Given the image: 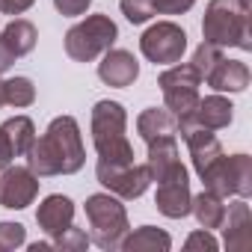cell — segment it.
Wrapping results in <instances>:
<instances>
[{
	"label": "cell",
	"instance_id": "cell-1",
	"mask_svg": "<svg viewBox=\"0 0 252 252\" xmlns=\"http://www.w3.org/2000/svg\"><path fill=\"white\" fill-rule=\"evenodd\" d=\"M27 166L39 178H54V175H74L86 163V149L80 137V125L74 116H57L48 131L33 140L30 152L24 155Z\"/></svg>",
	"mask_w": 252,
	"mask_h": 252
},
{
	"label": "cell",
	"instance_id": "cell-2",
	"mask_svg": "<svg viewBox=\"0 0 252 252\" xmlns=\"http://www.w3.org/2000/svg\"><path fill=\"white\" fill-rule=\"evenodd\" d=\"M92 143L98 152V160L104 163H134V146L128 140V113L119 101H98L92 107Z\"/></svg>",
	"mask_w": 252,
	"mask_h": 252
},
{
	"label": "cell",
	"instance_id": "cell-3",
	"mask_svg": "<svg viewBox=\"0 0 252 252\" xmlns=\"http://www.w3.org/2000/svg\"><path fill=\"white\" fill-rule=\"evenodd\" d=\"M202 36L208 45H217V48L252 51L249 9L240 6L237 0H211L202 18Z\"/></svg>",
	"mask_w": 252,
	"mask_h": 252
},
{
	"label": "cell",
	"instance_id": "cell-4",
	"mask_svg": "<svg viewBox=\"0 0 252 252\" xmlns=\"http://www.w3.org/2000/svg\"><path fill=\"white\" fill-rule=\"evenodd\" d=\"M158 86L163 92V104L166 110L175 116V125H178V134H187L190 128H196V104H199V86H202V77L199 71L190 65V63H172L160 77H158Z\"/></svg>",
	"mask_w": 252,
	"mask_h": 252
},
{
	"label": "cell",
	"instance_id": "cell-5",
	"mask_svg": "<svg viewBox=\"0 0 252 252\" xmlns=\"http://www.w3.org/2000/svg\"><path fill=\"white\" fill-rule=\"evenodd\" d=\"M86 222H89V240L98 243L101 249H119L122 237L131 231L128 211L122 199L113 193H92L83 205Z\"/></svg>",
	"mask_w": 252,
	"mask_h": 252
},
{
	"label": "cell",
	"instance_id": "cell-6",
	"mask_svg": "<svg viewBox=\"0 0 252 252\" xmlns=\"http://www.w3.org/2000/svg\"><path fill=\"white\" fill-rule=\"evenodd\" d=\"M119 39V27L110 15H86L65 33V54L74 63H92L110 51Z\"/></svg>",
	"mask_w": 252,
	"mask_h": 252
},
{
	"label": "cell",
	"instance_id": "cell-7",
	"mask_svg": "<svg viewBox=\"0 0 252 252\" xmlns=\"http://www.w3.org/2000/svg\"><path fill=\"white\" fill-rule=\"evenodd\" d=\"M205 190L217 193L220 199L240 196L246 199L252 193V158L249 155H220L202 175Z\"/></svg>",
	"mask_w": 252,
	"mask_h": 252
},
{
	"label": "cell",
	"instance_id": "cell-8",
	"mask_svg": "<svg viewBox=\"0 0 252 252\" xmlns=\"http://www.w3.org/2000/svg\"><path fill=\"white\" fill-rule=\"evenodd\" d=\"M140 51L155 65H172L181 63L187 51V33L175 21H158L140 36Z\"/></svg>",
	"mask_w": 252,
	"mask_h": 252
},
{
	"label": "cell",
	"instance_id": "cell-9",
	"mask_svg": "<svg viewBox=\"0 0 252 252\" xmlns=\"http://www.w3.org/2000/svg\"><path fill=\"white\" fill-rule=\"evenodd\" d=\"M95 175H98V184L107 187V193H113L125 202L140 199L152 184V175H149L146 163L137 166V163H104V160H98Z\"/></svg>",
	"mask_w": 252,
	"mask_h": 252
},
{
	"label": "cell",
	"instance_id": "cell-10",
	"mask_svg": "<svg viewBox=\"0 0 252 252\" xmlns=\"http://www.w3.org/2000/svg\"><path fill=\"white\" fill-rule=\"evenodd\" d=\"M190 175H187V166L178 160L172 169H166L160 178H158V196H155V205L163 217L169 220H184L190 214Z\"/></svg>",
	"mask_w": 252,
	"mask_h": 252
},
{
	"label": "cell",
	"instance_id": "cell-11",
	"mask_svg": "<svg viewBox=\"0 0 252 252\" xmlns=\"http://www.w3.org/2000/svg\"><path fill=\"white\" fill-rule=\"evenodd\" d=\"M39 175L30 166H6L0 175V205L9 211H24L39 196Z\"/></svg>",
	"mask_w": 252,
	"mask_h": 252
},
{
	"label": "cell",
	"instance_id": "cell-12",
	"mask_svg": "<svg viewBox=\"0 0 252 252\" xmlns=\"http://www.w3.org/2000/svg\"><path fill=\"white\" fill-rule=\"evenodd\" d=\"M104 60L98 63V77L107 83V86H116V89H125L131 86L137 77H140V63L131 51L125 48H110L101 54Z\"/></svg>",
	"mask_w": 252,
	"mask_h": 252
},
{
	"label": "cell",
	"instance_id": "cell-13",
	"mask_svg": "<svg viewBox=\"0 0 252 252\" xmlns=\"http://www.w3.org/2000/svg\"><path fill=\"white\" fill-rule=\"evenodd\" d=\"M36 222L48 237L63 234L68 225H74V202L63 193H51L42 199L39 211H36Z\"/></svg>",
	"mask_w": 252,
	"mask_h": 252
},
{
	"label": "cell",
	"instance_id": "cell-14",
	"mask_svg": "<svg viewBox=\"0 0 252 252\" xmlns=\"http://www.w3.org/2000/svg\"><path fill=\"white\" fill-rule=\"evenodd\" d=\"M220 228H222L225 249L240 252V249L249 246V205H246V199L237 196V202L225 205V217H222V225Z\"/></svg>",
	"mask_w": 252,
	"mask_h": 252
},
{
	"label": "cell",
	"instance_id": "cell-15",
	"mask_svg": "<svg viewBox=\"0 0 252 252\" xmlns=\"http://www.w3.org/2000/svg\"><path fill=\"white\" fill-rule=\"evenodd\" d=\"M249 77H252V74H249V65H246V63L220 57L217 65L208 71L205 83H208L211 89H217V92H243V89L249 86Z\"/></svg>",
	"mask_w": 252,
	"mask_h": 252
},
{
	"label": "cell",
	"instance_id": "cell-16",
	"mask_svg": "<svg viewBox=\"0 0 252 252\" xmlns=\"http://www.w3.org/2000/svg\"><path fill=\"white\" fill-rule=\"evenodd\" d=\"M181 140L187 143V149H190V160H193V169H196V175H202L220 155H222V146H220V140L214 137V131H208V128H190L187 134H181Z\"/></svg>",
	"mask_w": 252,
	"mask_h": 252
},
{
	"label": "cell",
	"instance_id": "cell-17",
	"mask_svg": "<svg viewBox=\"0 0 252 252\" xmlns=\"http://www.w3.org/2000/svg\"><path fill=\"white\" fill-rule=\"evenodd\" d=\"M199 128H208V131H222L231 125L234 119V104L225 98V95H208V98H199L196 104V113H193Z\"/></svg>",
	"mask_w": 252,
	"mask_h": 252
},
{
	"label": "cell",
	"instance_id": "cell-18",
	"mask_svg": "<svg viewBox=\"0 0 252 252\" xmlns=\"http://www.w3.org/2000/svg\"><path fill=\"white\" fill-rule=\"evenodd\" d=\"M137 134L152 143L158 137H175L178 134V125H175V116L166 110V107H149L140 113L137 119Z\"/></svg>",
	"mask_w": 252,
	"mask_h": 252
},
{
	"label": "cell",
	"instance_id": "cell-19",
	"mask_svg": "<svg viewBox=\"0 0 252 252\" xmlns=\"http://www.w3.org/2000/svg\"><path fill=\"white\" fill-rule=\"evenodd\" d=\"M119 249H125V252H169L172 249V237L163 228L140 225L137 231H128L122 237Z\"/></svg>",
	"mask_w": 252,
	"mask_h": 252
},
{
	"label": "cell",
	"instance_id": "cell-20",
	"mask_svg": "<svg viewBox=\"0 0 252 252\" xmlns=\"http://www.w3.org/2000/svg\"><path fill=\"white\" fill-rule=\"evenodd\" d=\"M149 146V158H146V166H149V175L152 181H158L166 169H172L181 158H178V140L175 137H158Z\"/></svg>",
	"mask_w": 252,
	"mask_h": 252
},
{
	"label": "cell",
	"instance_id": "cell-21",
	"mask_svg": "<svg viewBox=\"0 0 252 252\" xmlns=\"http://www.w3.org/2000/svg\"><path fill=\"white\" fill-rule=\"evenodd\" d=\"M190 214L196 217V222L208 231L220 228L222 225V217H225V199H220L217 193L211 190H202L199 196L190 199Z\"/></svg>",
	"mask_w": 252,
	"mask_h": 252
},
{
	"label": "cell",
	"instance_id": "cell-22",
	"mask_svg": "<svg viewBox=\"0 0 252 252\" xmlns=\"http://www.w3.org/2000/svg\"><path fill=\"white\" fill-rule=\"evenodd\" d=\"M3 42L9 45V51L15 54V57H27L33 48H36V39H39V33H36V27L27 21V18H12L6 27H3Z\"/></svg>",
	"mask_w": 252,
	"mask_h": 252
},
{
	"label": "cell",
	"instance_id": "cell-23",
	"mask_svg": "<svg viewBox=\"0 0 252 252\" xmlns=\"http://www.w3.org/2000/svg\"><path fill=\"white\" fill-rule=\"evenodd\" d=\"M36 86L30 77H0V107H30Z\"/></svg>",
	"mask_w": 252,
	"mask_h": 252
},
{
	"label": "cell",
	"instance_id": "cell-24",
	"mask_svg": "<svg viewBox=\"0 0 252 252\" xmlns=\"http://www.w3.org/2000/svg\"><path fill=\"white\" fill-rule=\"evenodd\" d=\"M89 243H92L89 234H86L83 228H74V225H68L63 234L51 237V246H54V249H63V252H83Z\"/></svg>",
	"mask_w": 252,
	"mask_h": 252
},
{
	"label": "cell",
	"instance_id": "cell-25",
	"mask_svg": "<svg viewBox=\"0 0 252 252\" xmlns=\"http://www.w3.org/2000/svg\"><path fill=\"white\" fill-rule=\"evenodd\" d=\"M220 57H222V51H220L217 45H208V42H202V45L193 51V60H190V65H193V68L199 71V77L205 80V77H208V71L217 65V60H220Z\"/></svg>",
	"mask_w": 252,
	"mask_h": 252
},
{
	"label": "cell",
	"instance_id": "cell-26",
	"mask_svg": "<svg viewBox=\"0 0 252 252\" xmlns=\"http://www.w3.org/2000/svg\"><path fill=\"white\" fill-rule=\"evenodd\" d=\"M119 9H122V15L128 18L131 24H146V21L155 18L152 0H119Z\"/></svg>",
	"mask_w": 252,
	"mask_h": 252
},
{
	"label": "cell",
	"instance_id": "cell-27",
	"mask_svg": "<svg viewBox=\"0 0 252 252\" xmlns=\"http://www.w3.org/2000/svg\"><path fill=\"white\" fill-rule=\"evenodd\" d=\"M27 243V228L21 222H0V252H9Z\"/></svg>",
	"mask_w": 252,
	"mask_h": 252
},
{
	"label": "cell",
	"instance_id": "cell-28",
	"mask_svg": "<svg viewBox=\"0 0 252 252\" xmlns=\"http://www.w3.org/2000/svg\"><path fill=\"white\" fill-rule=\"evenodd\" d=\"M155 15H184L196 6V0H152Z\"/></svg>",
	"mask_w": 252,
	"mask_h": 252
},
{
	"label": "cell",
	"instance_id": "cell-29",
	"mask_svg": "<svg viewBox=\"0 0 252 252\" xmlns=\"http://www.w3.org/2000/svg\"><path fill=\"white\" fill-rule=\"evenodd\" d=\"M217 246H220V243H217V237H214L208 228H199V231H193V234L184 240V249H190V252H193V249H205V252H214Z\"/></svg>",
	"mask_w": 252,
	"mask_h": 252
},
{
	"label": "cell",
	"instance_id": "cell-30",
	"mask_svg": "<svg viewBox=\"0 0 252 252\" xmlns=\"http://www.w3.org/2000/svg\"><path fill=\"white\" fill-rule=\"evenodd\" d=\"M54 6H57V12L65 15V18H77V15H83V12L92 6V0H54Z\"/></svg>",
	"mask_w": 252,
	"mask_h": 252
},
{
	"label": "cell",
	"instance_id": "cell-31",
	"mask_svg": "<svg viewBox=\"0 0 252 252\" xmlns=\"http://www.w3.org/2000/svg\"><path fill=\"white\" fill-rule=\"evenodd\" d=\"M15 158H18V155H15V146H12V140H9L6 128L0 125V169H6Z\"/></svg>",
	"mask_w": 252,
	"mask_h": 252
},
{
	"label": "cell",
	"instance_id": "cell-32",
	"mask_svg": "<svg viewBox=\"0 0 252 252\" xmlns=\"http://www.w3.org/2000/svg\"><path fill=\"white\" fill-rule=\"evenodd\" d=\"M36 0H0V12L3 15H24Z\"/></svg>",
	"mask_w": 252,
	"mask_h": 252
},
{
	"label": "cell",
	"instance_id": "cell-33",
	"mask_svg": "<svg viewBox=\"0 0 252 252\" xmlns=\"http://www.w3.org/2000/svg\"><path fill=\"white\" fill-rule=\"evenodd\" d=\"M15 60H18V57L9 51V45L3 42V36H0V77H3V74L12 68V63H15Z\"/></svg>",
	"mask_w": 252,
	"mask_h": 252
}]
</instances>
